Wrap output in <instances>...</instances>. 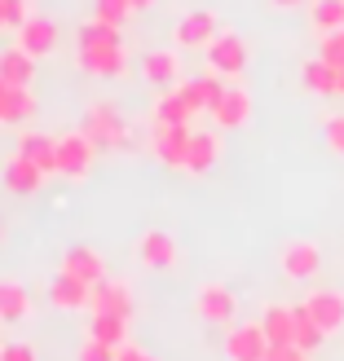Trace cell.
Returning <instances> with one entry per match:
<instances>
[{"label": "cell", "mask_w": 344, "mask_h": 361, "mask_svg": "<svg viewBox=\"0 0 344 361\" xmlns=\"http://www.w3.org/2000/svg\"><path fill=\"white\" fill-rule=\"evenodd\" d=\"M146 353H141L137 344H124V348H115V361H141Z\"/></svg>", "instance_id": "39"}, {"label": "cell", "mask_w": 344, "mask_h": 361, "mask_svg": "<svg viewBox=\"0 0 344 361\" xmlns=\"http://www.w3.org/2000/svg\"><path fill=\"white\" fill-rule=\"evenodd\" d=\"M336 97H344V71L336 75Z\"/></svg>", "instance_id": "41"}, {"label": "cell", "mask_w": 344, "mask_h": 361, "mask_svg": "<svg viewBox=\"0 0 344 361\" xmlns=\"http://www.w3.org/2000/svg\"><path fill=\"white\" fill-rule=\"evenodd\" d=\"M40 106H35V93L31 88H5L0 97V123H27Z\"/></svg>", "instance_id": "26"}, {"label": "cell", "mask_w": 344, "mask_h": 361, "mask_svg": "<svg viewBox=\"0 0 344 361\" xmlns=\"http://www.w3.org/2000/svg\"><path fill=\"white\" fill-rule=\"evenodd\" d=\"M274 9H300V5H309V0H269Z\"/></svg>", "instance_id": "40"}, {"label": "cell", "mask_w": 344, "mask_h": 361, "mask_svg": "<svg viewBox=\"0 0 344 361\" xmlns=\"http://www.w3.org/2000/svg\"><path fill=\"white\" fill-rule=\"evenodd\" d=\"M27 317H31L27 286L18 278H0V322H5V326H18V322H27Z\"/></svg>", "instance_id": "21"}, {"label": "cell", "mask_w": 344, "mask_h": 361, "mask_svg": "<svg viewBox=\"0 0 344 361\" xmlns=\"http://www.w3.org/2000/svg\"><path fill=\"white\" fill-rule=\"evenodd\" d=\"M0 238H5V225H0Z\"/></svg>", "instance_id": "46"}, {"label": "cell", "mask_w": 344, "mask_h": 361, "mask_svg": "<svg viewBox=\"0 0 344 361\" xmlns=\"http://www.w3.org/2000/svg\"><path fill=\"white\" fill-rule=\"evenodd\" d=\"M18 154L31 159L45 176L58 172V137H49V133H23L18 137Z\"/></svg>", "instance_id": "20"}, {"label": "cell", "mask_w": 344, "mask_h": 361, "mask_svg": "<svg viewBox=\"0 0 344 361\" xmlns=\"http://www.w3.org/2000/svg\"><path fill=\"white\" fill-rule=\"evenodd\" d=\"M80 361H115V348L97 344V339H84V344H80Z\"/></svg>", "instance_id": "36"}, {"label": "cell", "mask_w": 344, "mask_h": 361, "mask_svg": "<svg viewBox=\"0 0 344 361\" xmlns=\"http://www.w3.org/2000/svg\"><path fill=\"white\" fill-rule=\"evenodd\" d=\"M216 159H221V137L216 133H194L190 137V159H186V172L203 176L216 168Z\"/></svg>", "instance_id": "24"}, {"label": "cell", "mask_w": 344, "mask_h": 361, "mask_svg": "<svg viewBox=\"0 0 344 361\" xmlns=\"http://www.w3.org/2000/svg\"><path fill=\"white\" fill-rule=\"evenodd\" d=\"M31 18V0H0V27H23Z\"/></svg>", "instance_id": "34"}, {"label": "cell", "mask_w": 344, "mask_h": 361, "mask_svg": "<svg viewBox=\"0 0 344 361\" xmlns=\"http://www.w3.org/2000/svg\"><path fill=\"white\" fill-rule=\"evenodd\" d=\"M45 180H49V176L35 168L31 159H23V154L5 159V190H9V194H35Z\"/></svg>", "instance_id": "22"}, {"label": "cell", "mask_w": 344, "mask_h": 361, "mask_svg": "<svg viewBox=\"0 0 344 361\" xmlns=\"http://www.w3.org/2000/svg\"><path fill=\"white\" fill-rule=\"evenodd\" d=\"M62 274H71V278H80L84 286H97L102 278H106V264H102V251H93V247H66L62 251Z\"/></svg>", "instance_id": "15"}, {"label": "cell", "mask_w": 344, "mask_h": 361, "mask_svg": "<svg viewBox=\"0 0 344 361\" xmlns=\"http://www.w3.org/2000/svg\"><path fill=\"white\" fill-rule=\"evenodd\" d=\"M0 80H5L9 88H31V80H35V58L31 53H23V49H5L0 53Z\"/></svg>", "instance_id": "23"}, {"label": "cell", "mask_w": 344, "mask_h": 361, "mask_svg": "<svg viewBox=\"0 0 344 361\" xmlns=\"http://www.w3.org/2000/svg\"><path fill=\"white\" fill-rule=\"evenodd\" d=\"M208 115H212L216 128H243V123L251 119V93H247L243 84H230V88H225V97L216 102Z\"/></svg>", "instance_id": "14"}, {"label": "cell", "mask_w": 344, "mask_h": 361, "mask_svg": "<svg viewBox=\"0 0 344 361\" xmlns=\"http://www.w3.org/2000/svg\"><path fill=\"white\" fill-rule=\"evenodd\" d=\"M190 119H194V111L186 106V97H181L177 88H168L155 106V123H190Z\"/></svg>", "instance_id": "29"}, {"label": "cell", "mask_w": 344, "mask_h": 361, "mask_svg": "<svg viewBox=\"0 0 344 361\" xmlns=\"http://www.w3.org/2000/svg\"><path fill=\"white\" fill-rule=\"evenodd\" d=\"M309 23L318 35L344 27V0H309Z\"/></svg>", "instance_id": "28"}, {"label": "cell", "mask_w": 344, "mask_h": 361, "mask_svg": "<svg viewBox=\"0 0 344 361\" xmlns=\"http://www.w3.org/2000/svg\"><path fill=\"white\" fill-rule=\"evenodd\" d=\"M93 159H97V146L88 141L84 128L58 137V176H66V180H84L88 172H93Z\"/></svg>", "instance_id": "2"}, {"label": "cell", "mask_w": 344, "mask_h": 361, "mask_svg": "<svg viewBox=\"0 0 344 361\" xmlns=\"http://www.w3.org/2000/svg\"><path fill=\"white\" fill-rule=\"evenodd\" d=\"M177 256H181V247H177V238L168 229H146L137 238V260L146 269H172Z\"/></svg>", "instance_id": "12"}, {"label": "cell", "mask_w": 344, "mask_h": 361, "mask_svg": "<svg viewBox=\"0 0 344 361\" xmlns=\"http://www.w3.org/2000/svg\"><path fill=\"white\" fill-rule=\"evenodd\" d=\"M261 331H265V339H269V348L296 344V309H292V304H265Z\"/></svg>", "instance_id": "19"}, {"label": "cell", "mask_w": 344, "mask_h": 361, "mask_svg": "<svg viewBox=\"0 0 344 361\" xmlns=\"http://www.w3.org/2000/svg\"><path fill=\"white\" fill-rule=\"evenodd\" d=\"M141 361H159V357H150V353H146V357H141Z\"/></svg>", "instance_id": "44"}, {"label": "cell", "mask_w": 344, "mask_h": 361, "mask_svg": "<svg viewBox=\"0 0 344 361\" xmlns=\"http://www.w3.org/2000/svg\"><path fill=\"white\" fill-rule=\"evenodd\" d=\"M88 295H93V286H84L80 278L62 274V269H58V278L49 282V304H53V309H62V313H80V309H88Z\"/></svg>", "instance_id": "18"}, {"label": "cell", "mask_w": 344, "mask_h": 361, "mask_svg": "<svg viewBox=\"0 0 344 361\" xmlns=\"http://www.w3.org/2000/svg\"><path fill=\"white\" fill-rule=\"evenodd\" d=\"M141 75H146V84H155V88H177L181 84L177 49H150L146 58H141Z\"/></svg>", "instance_id": "17"}, {"label": "cell", "mask_w": 344, "mask_h": 361, "mask_svg": "<svg viewBox=\"0 0 344 361\" xmlns=\"http://www.w3.org/2000/svg\"><path fill=\"white\" fill-rule=\"evenodd\" d=\"M194 313L203 322H212V326H230L234 313H239V300H234V291L225 282H203L194 291Z\"/></svg>", "instance_id": "6"}, {"label": "cell", "mask_w": 344, "mask_h": 361, "mask_svg": "<svg viewBox=\"0 0 344 361\" xmlns=\"http://www.w3.org/2000/svg\"><path fill=\"white\" fill-rule=\"evenodd\" d=\"M137 9H133V0H97L93 5V18L97 23H106V27H119L124 31V23H129Z\"/></svg>", "instance_id": "31"}, {"label": "cell", "mask_w": 344, "mask_h": 361, "mask_svg": "<svg viewBox=\"0 0 344 361\" xmlns=\"http://www.w3.org/2000/svg\"><path fill=\"white\" fill-rule=\"evenodd\" d=\"M76 62L97 80H119L129 71V49L124 44H93V49H76Z\"/></svg>", "instance_id": "8"}, {"label": "cell", "mask_w": 344, "mask_h": 361, "mask_svg": "<svg viewBox=\"0 0 344 361\" xmlns=\"http://www.w3.org/2000/svg\"><path fill=\"white\" fill-rule=\"evenodd\" d=\"M18 49L31 53V58H49L58 49V23L45 13H31L23 27H18Z\"/></svg>", "instance_id": "11"}, {"label": "cell", "mask_w": 344, "mask_h": 361, "mask_svg": "<svg viewBox=\"0 0 344 361\" xmlns=\"http://www.w3.org/2000/svg\"><path fill=\"white\" fill-rule=\"evenodd\" d=\"M216 35H221L216 13H212V9H194V13H186V18L172 27V44H177V49H208Z\"/></svg>", "instance_id": "9"}, {"label": "cell", "mask_w": 344, "mask_h": 361, "mask_svg": "<svg viewBox=\"0 0 344 361\" xmlns=\"http://www.w3.org/2000/svg\"><path fill=\"white\" fill-rule=\"evenodd\" d=\"M322 133H327V146L336 154H344V115H331L327 123H322Z\"/></svg>", "instance_id": "35"}, {"label": "cell", "mask_w": 344, "mask_h": 361, "mask_svg": "<svg viewBox=\"0 0 344 361\" xmlns=\"http://www.w3.org/2000/svg\"><path fill=\"white\" fill-rule=\"evenodd\" d=\"M336 75H340V71L327 66L322 58H314V62H304V66H300L304 88H309V93H318V97H336Z\"/></svg>", "instance_id": "27"}, {"label": "cell", "mask_w": 344, "mask_h": 361, "mask_svg": "<svg viewBox=\"0 0 344 361\" xmlns=\"http://www.w3.org/2000/svg\"><path fill=\"white\" fill-rule=\"evenodd\" d=\"M203 53H208V71H212V75H221V80H239L243 71H247V40H243V35H234V31H221Z\"/></svg>", "instance_id": "4"}, {"label": "cell", "mask_w": 344, "mask_h": 361, "mask_svg": "<svg viewBox=\"0 0 344 361\" xmlns=\"http://www.w3.org/2000/svg\"><path fill=\"white\" fill-rule=\"evenodd\" d=\"M84 133H88V141H93L97 150H129V146H133L129 123H124V115L115 111L111 102H93V106H88Z\"/></svg>", "instance_id": "1"}, {"label": "cell", "mask_w": 344, "mask_h": 361, "mask_svg": "<svg viewBox=\"0 0 344 361\" xmlns=\"http://www.w3.org/2000/svg\"><path fill=\"white\" fill-rule=\"evenodd\" d=\"M88 313H115V317H133V295H129V282L119 278H102L88 295Z\"/></svg>", "instance_id": "13"}, {"label": "cell", "mask_w": 344, "mask_h": 361, "mask_svg": "<svg viewBox=\"0 0 344 361\" xmlns=\"http://www.w3.org/2000/svg\"><path fill=\"white\" fill-rule=\"evenodd\" d=\"M265 361H309V353L296 348V344H278V348H269Z\"/></svg>", "instance_id": "37"}, {"label": "cell", "mask_w": 344, "mask_h": 361, "mask_svg": "<svg viewBox=\"0 0 344 361\" xmlns=\"http://www.w3.org/2000/svg\"><path fill=\"white\" fill-rule=\"evenodd\" d=\"M5 88H9V84H5V80H0V97H5Z\"/></svg>", "instance_id": "43"}, {"label": "cell", "mask_w": 344, "mask_h": 361, "mask_svg": "<svg viewBox=\"0 0 344 361\" xmlns=\"http://www.w3.org/2000/svg\"><path fill=\"white\" fill-rule=\"evenodd\" d=\"M190 123H155L150 133V150L164 168L172 172H186V159H190Z\"/></svg>", "instance_id": "3"}, {"label": "cell", "mask_w": 344, "mask_h": 361, "mask_svg": "<svg viewBox=\"0 0 344 361\" xmlns=\"http://www.w3.org/2000/svg\"><path fill=\"white\" fill-rule=\"evenodd\" d=\"M318 58L327 62V66H336V71H344V27L340 31H327L318 40Z\"/></svg>", "instance_id": "33"}, {"label": "cell", "mask_w": 344, "mask_h": 361, "mask_svg": "<svg viewBox=\"0 0 344 361\" xmlns=\"http://www.w3.org/2000/svg\"><path fill=\"white\" fill-rule=\"evenodd\" d=\"M300 309L318 322L322 335L344 331V291H336V286H318V291H309L300 300Z\"/></svg>", "instance_id": "7"}, {"label": "cell", "mask_w": 344, "mask_h": 361, "mask_svg": "<svg viewBox=\"0 0 344 361\" xmlns=\"http://www.w3.org/2000/svg\"><path fill=\"white\" fill-rule=\"evenodd\" d=\"M0 361H5V344H0Z\"/></svg>", "instance_id": "45"}, {"label": "cell", "mask_w": 344, "mask_h": 361, "mask_svg": "<svg viewBox=\"0 0 344 361\" xmlns=\"http://www.w3.org/2000/svg\"><path fill=\"white\" fill-rule=\"evenodd\" d=\"M76 40H80V49H93V44H124V40H119V27H106V23H97V18L80 27Z\"/></svg>", "instance_id": "32"}, {"label": "cell", "mask_w": 344, "mask_h": 361, "mask_svg": "<svg viewBox=\"0 0 344 361\" xmlns=\"http://www.w3.org/2000/svg\"><path fill=\"white\" fill-rule=\"evenodd\" d=\"M225 88H230V84L208 71V75H194V80H186V84H177V93L186 97V106L198 115V111H212V106L225 97Z\"/></svg>", "instance_id": "16"}, {"label": "cell", "mask_w": 344, "mask_h": 361, "mask_svg": "<svg viewBox=\"0 0 344 361\" xmlns=\"http://www.w3.org/2000/svg\"><path fill=\"white\" fill-rule=\"evenodd\" d=\"M88 339H97V344H106V348H124L129 344V317L93 313V322H88Z\"/></svg>", "instance_id": "25"}, {"label": "cell", "mask_w": 344, "mask_h": 361, "mask_svg": "<svg viewBox=\"0 0 344 361\" xmlns=\"http://www.w3.org/2000/svg\"><path fill=\"white\" fill-rule=\"evenodd\" d=\"M225 357H230V361H265V357H269V339H265V331H261V322L230 326V335H225Z\"/></svg>", "instance_id": "10"}, {"label": "cell", "mask_w": 344, "mask_h": 361, "mask_svg": "<svg viewBox=\"0 0 344 361\" xmlns=\"http://www.w3.org/2000/svg\"><path fill=\"white\" fill-rule=\"evenodd\" d=\"M155 5V0H133V9H150Z\"/></svg>", "instance_id": "42"}, {"label": "cell", "mask_w": 344, "mask_h": 361, "mask_svg": "<svg viewBox=\"0 0 344 361\" xmlns=\"http://www.w3.org/2000/svg\"><path fill=\"white\" fill-rule=\"evenodd\" d=\"M278 269H283V278H292V282H309V278H318V269H322V251H318V243H309V238L283 243V251H278Z\"/></svg>", "instance_id": "5"}, {"label": "cell", "mask_w": 344, "mask_h": 361, "mask_svg": "<svg viewBox=\"0 0 344 361\" xmlns=\"http://www.w3.org/2000/svg\"><path fill=\"white\" fill-rule=\"evenodd\" d=\"M322 339H327V335L318 331V322H314V317H309V313H304L300 304H296V348H304V353L314 357V353L322 348Z\"/></svg>", "instance_id": "30"}, {"label": "cell", "mask_w": 344, "mask_h": 361, "mask_svg": "<svg viewBox=\"0 0 344 361\" xmlns=\"http://www.w3.org/2000/svg\"><path fill=\"white\" fill-rule=\"evenodd\" d=\"M5 361H35L31 344H5Z\"/></svg>", "instance_id": "38"}]
</instances>
